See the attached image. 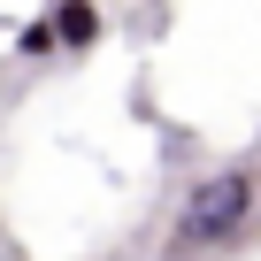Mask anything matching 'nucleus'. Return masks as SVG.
Wrapping results in <instances>:
<instances>
[{
    "mask_svg": "<svg viewBox=\"0 0 261 261\" xmlns=\"http://www.w3.org/2000/svg\"><path fill=\"white\" fill-rule=\"evenodd\" d=\"M46 23H54V54H92L108 39L100 0H46Z\"/></svg>",
    "mask_w": 261,
    "mask_h": 261,
    "instance_id": "2",
    "label": "nucleus"
},
{
    "mask_svg": "<svg viewBox=\"0 0 261 261\" xmlns=\"http://www.w3.org/2000/svg\"><path fill=\"white\" fill-rule=\"evenodd\" d=\"M261 215V169H207L185 200H177V223L162 238V261H207L223 246H238V230Z\"/></svg>",
    "mask_w": 261,
    "mask_h": 261,
    "instance_id": "1",
    "label": "nucleus"
},
{
    "mask_svg": "<svg viewBox=\"0 0 261 261\" xmlns=\"http://www.w3.org/2000/svg\"><path fill=\"white\" fill-rule=\"evenodd\" d=\"M46 54H54V23H46V8H39V16L16 31V62H46Z\"/></svg>",
    "mask_w": 261,
    "mask_h": 261,
    "instance_id": "3",
    "label": "nucleus"
},
{
    "mask_svg": "<svg viewBox=\"0 0 261 261\" xmlns=\"http://www.w3.org/2000/svg\"><path fill=\"white\" fill-rule=\"evenodd\" d=\"M0 69H8V62H0Z\"/></svg>",
    "mask_w": 261,
    "mask_h": 261,
    "instance_id": "4",
    "label": "nucleus"
}]
</instances>
